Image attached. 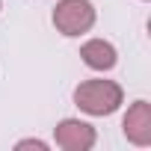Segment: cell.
Instances as JSON below:
<instances>
[{
  "instance_id": "obj_1",
  "label": "cell",
  "mask_w": 151,
  "mask_h": 151,
  "mask_svg": "<svg viewBox=\"0 0 151 151\" xmlns=\"http://www.w3.org/2000/svg\"><path fill=\"white\" fill-rule=\"evenodd\" d=\"M74 104L89 116H110L122 104V89L113 80H86L74 89Z\"/></svg>"
},
{
  "instance_id": "obj_2",
  "label": "cell",
  "mask_w": 151,
  "mask_h": 151,
  "mask_svg": "<svg viewBox=\"0 0 151 151\" xmlns=\"http://www.w3.org/2000/svg\"><path fill=\"white\" fill-rule=\"evenodd\" d=\"M53 24L62 36H80L95 24V9L89 0H59L53 6Z\"/></svg>"
},
{
  "instance_id": "obj_3",
  "label": "cell",
  "mask_w": 151,
  "mask_h": 151,
  "mask_svg": "<svg viewBox=\"0 0 151 151\" xmlns=\"http://www.w3.org/2000/svg\"><path fill=\"white\" fill-rule=\"evenodd\" d=\"M56 145H62L65 151H86L95 145V130L86 122L65 119L56 124Z\"/></svg>"
},
{
  "instance_id": "obj_4",
  "label": "cell",
  "mask_w": 151,
  "mask_h": 151,
  "mask_svg": "<svg viewBox=\"0 0 151 151\" xmlns=\"http://www.w3.org/2000/svg\"><path fill=\"white\" fill-rule=\"evenodd\" d=\"M122 127H124V136H127L130 142L148 145V142H151V104H148V101H136V104L127 110Z\"/></svg>"
},
{
  "instance_id": "obj_5",
  "label": "cell",
  "mask_w": 151,
  "mask_h": 151,
  "mask_svg": "<svg viewBox=\"0 0 151 151\" xmlns=\"http://www.w3.org/2000/svg\"><path fill=\"white\" fill-rule=\"evenodd\" d=\"M80 56H83V62H86L89 68H98V71H107V68L116 65V47H113L110 42H104V39L86 42V45L80 47Z\"/></svg>"
},
{
  "instance_id": "obj_6",
  "label": "cell",
  "mask_w": 151,
  "mask_h": 151,
  "mask_svg": "<svg viewBox=\"0 0 151 151\" xmlns=\"http://www.w3.org/2000/svg\"><path fill=\"white\" fill-rule=\"evenodd\" d=\"M18 148H45V142H33V139H27V142H18Z\"/></svg>"
}]
</instances>
